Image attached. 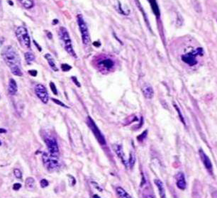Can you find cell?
I'll return each mask as SVG.
<instances>
[{
    "mask_svg": "<svg viewBox=\"0 0 217 198\" xmlns=\"http://www.w3.org/2000/svg\"><path fill=\"white\" fill-rule=\"evenodd\" d=\"M2 55L6 64L10 68L11 72L16 76H22L23 73L21 69L20 57L15 49L11 45H7L4 48Z\"/></svg>",
    "mask_w": 217,
    "mask_h": 198,
    "instance_id": "obj_1",
    "label": "cell"
},
{
    "mask_svg": "<svg viewBox=\"0 0 217 198\" xmlns=\"http://www.w3.org/2000/svg\"><path fill=\"white\" fill-rule=\"evenodd\" d=\"M58 35L65 50H66L71 56L76 58L77 55L75 52L73 47H72V41H71L68 30H67L65 27H60L58 31Z\"/></svg>",
    "mask_w": 217,
    "mask_h": 198,
    "instance_id": "obj_2",
    "label": "cell"
},
{
    "mask_svg": "<svg viewBox=\"0 0 217 198\" xmlns=\"http://www.w3.org/2000/svg\"><path fill=\"white\" fill-rule=\"evenodd\" d=\"M16 36L21 46L29 48L31 46V39L28 31L24 26H19L16 30Z\"/></svg>",
    "mask_w": 217,
    "mask_h": 198,
    "instance_id": "obj_3",
    "label": "cell"
},
{
    "mask_svg": "<svg viewBox=\"0 0 217 198\" xmlns=\"http://www.w3.org/2000/svg\"><path fill=\"white\" fill-rule=\"evenodd\" d=\"M42 160L44 166L50 171H56L60 166L58 157L56 156H51L46 153H43Z\"/></svg>",
    "mask_w": 217,
    "mask_h": 198,
    "instance_id": "obj_4",
    "label": "cell"
},
{
    "mask_svg": "<svg viewBox=\"0 0 217 198\" xmlns=\"http://www.w3.org/2000/svg\"><path fill=\"white\" fill-rule=\"evenodd\" d=\"M77 21H78V24L81 33L82 43L84 45H88L90 41V33H89L88 27L82 14H78L77 16Z\"/></svg>",
    "mask_w": 217,
    "mask_h": 198,
    "instance_id": "obj_5",
    "label": "cell"
},
{
    "mask_svg": "<svg viewBox=\"0 0 217 198\" xmlns=\"http://www.w3.org/2000/svg\"><path fill=\"white\" fill-rule=\"evenodd\" d=\"M87 123L89 128L91 129L92 132L93 133L94 136H95L96 140L98 141L99 143L101 144V145H106V142L105 138H104V136L103 134H102L101 131L99 130V128H98V126H96L95 122H94V120L92 119L90 116H87Z\"/></svg>",
    "mask_w": 217,
    "mask_h": 198,
    "instance_id": "obj_6",
    "label": "cell"
},
{
    "mask_svg": "<svg viewBox=\"0 0 217 198\" xmlns=\"http://www.w3.org/2000/svg\"><path fill=\"white\" fill-rule=\"evenodd\" d=\"M203 50L202 48H197V50L193 51L192 52H189L187 54L183 55L182 56V60L184 61L185 63L188 64L190 66H194V65L197 64V55H202Z\"/></svg>",
    "mask_w": 217,
    "mask_h": 198,
    "instance_id": "obj_7",
    "label": "cell"
},
{
    "mask_svg": "<svg viewBox=\"0 0 217 198\" xmlns=\"http://www.w3.org/2000/svg\"><path fill=\"white\" fill-rule=\"evenodd\" d=\"M45 143L48 147L49 154L51 156L58 157L59 147L56 138L54 137H51V136H46L45 138Z\"/></svg>",
    "mask_w": 217,
    "mask_h": 198,
    "instance_id": "obj_8",
    "label": "cell"
},
{
    "mask_svg": "<svg viewBox=\"0 0 217 198\" xmlns=\"http://www.w3.org/2000/svg\"><path fill=\"white\" fill-rule=\"evenodd\" d=\"M35 93L43 104H47L48 102L49 97L48 91H47L46 88L43 85H36L35 87Z\"/></svg>",
    "mask_w": 217,
    "mask_h": 198,
    "instance_id": "obj_9",
    "label": "cell"
},
{
    "mask_svg": "<svg viewBox=\"0 0 217 198\" xmlns=\"http://www.w3.org/2000/svg\"><path fill=\"white\" fill-rule=\"evenodd\" d=\"M199 153H200V156L201 158V160H202L203 164H204L205 168H206V170L209 172H212L213 170V166L212 161H211L210 158L208 157V156L205 153V152L202 149L199 150Z\"/></svg>",
    "mask_w": 217,
    "mask_h": 198,
    "instance_id": "obj_10",
    "label": "cell"
},
{
    "mask_svg": "<svg viewBox=\"0 0 217 198\" xmlns=\"http://www.w3.org/2000/svg\"><path fill=\"white\" fill-rule=\"evenodd\" d=\"M175 178H176L177 187L180 190H185L187 187V183L185 181V174L181 171L178 172L175 176Z\"/></svg>",
    "mask_w": 217,
    "mask_h": 198,
    "instance_id": "obj_11",
    "label": "cell"
},
{
    "mask_svg": "<svg viewBox=\"0 0 217 198\" xmlns=\"http://www.w3.org/2000/svg\"><path fill=\"white\" fill-rule=\"evenodd\" d=\"M114 150H115V152L116 153V155H117L120 158H121L122 163H123L124 165L125 166L126 168H127L128 166H129V163H128V161H126V160L125 155H124L122 146L121 145H119V144H115V145H114Z\"/></svg>",
    "mask_w": 217,
    "mask_h": 198,
    "instance_id": "obj_12",
    "label": "cell"
},
{
    "mask_svg": "<svg viewBox=\"0 0 217 198\" xmlns=\"http://www.w3.org/2000/svg\"><path fill=\"white\" fill-rule=\"evenodd\" d=\"M142 92L144 97L147 99H152L154 96V90L151 85H145L142 88Z\"/></svg>",
    "mask_w": 217,
    "mask_h": 198,
    "instance_id": "obj_13",
    "label": "cell"
},
{
    "mask_svg": "<svg viewBox=\"0 0 217 198\" xmlns=\"http://www.w3.org/2000/svg\"><path fill=\"white\" fill-rule=\"evenodd\" d=\"M99 65L100 66L103 67L104 68L106 69V70H110V69L114 68V62L111 58H105L102 60V61H100L99 63Z\"/></svg>",
    "mask_w": 217,
    "mask_h": 198,
    "instance_id": "obj_14",
    "label": "cell"
},
{
    "mask_svg": "<svg viewBox=\"0 0 217 198\" xmlns=\"http://www.w3.org/2000/svg\"><path fill=\"white\" fill-rule=\"evenodd\" d=\"M8 91L11 95H14L17 94L18 91V87L16 81L14 79L11 78L9 81V85H8Z\"/></svg>",
    "mask_w": 217,
    "mask_h": 198,
    "instance_id": "obj_15",
    "label": "cell"
},
{
    "mask_svg": "<svg viewBox=\"0 0 217 198\" xmlns=\"http://www.w3.org/2000/svg\"><path fill=\"white\" fill-rule=\"evenodd\" d=\"M154 183L156 185L157 188H158V191H159L160 195V197H162V198L165 197V187H164V185H163V182H162L160 180H159V179H155Z\"/></svg>",
    "mask_w": 217,
    "mask_h": 198,
    "instance_id": "obj_16",
    "label": "cell"
},
{
    "mask_svg": "<svg viewBox=\"0 0 217 198\" xmlns=\"http://www.w3.org/2000/svg\"><path fill=\"white\" fill-rule=\"evenodd\" d=\"M25 187L27 190L33 191L35 189V180L32 177L27 178L25 181Z\"/></svg>",
    "mask_w": 217,
    "mask_h": 198,
    "instance_id": "obj_17",
    "label": "cell"
},
{
    "mask_svg": "<svg viewBox=\"0 0 217 198\" xmlns=\"http://www.w3.org/2000/svg\"><path fill=\"white\" fill-rule=\"evenodd\" d=\"M44 57H45V58L47 60V61H48V64L50 66V68H52L54 71H58V68H57L56 63H55V60L53 59L52 55H51L50 54H49V53H46V54L44 55Z\"/></svg>",
    "mask_w": 217,
    "mask_h": 198,
    "instance_id": "obj_18",
    "label": "cell"
},
{
    "mask_svg": "<svg viewBox=\"0 0 217 198\" xmlns=\"http://www.w3.org/2000/svg\"><path fill=\"white\" fill-rule=\"evenodd\" d=\"M148 2L150 5H151V9L152 10H153V13H154V14L156 16L157 18H159L160 16V9L156 1H155V0H148Z\"/></svg>",
    "mask_w": 217,
    "mask_h": 198,
    "instance_id": "obj_19",
    "label": "cell"
},
{
    "mask_svg": "<svg viewBox=\"0 0 217 198\" xmlns=\"http://www.w3.org/2000/svg\"><path fill=\"white\" fill-rule=\"evenodd\" d=\"M116 193H117V195H119L120 197H122V198H130V197H131V196L130 195H129V193H128L127 192H126L125 190H124V188H122L121 187H116Z\"/></svg>",
    "mask_w": 217,
    "mask_h": 198,
    "instance_id": "obj_20",
    "label": "cell"
},
{
    "mask_svg": "<svg viewBox=\"0 0 217 198\" xmlns=\"http://www.w3.org/2000/svg\"><path fill=\"white\" fill-rule=\"evenodd\" d=\"M26 9H31L33 6V0H19Z\"/></svg>",
    "mask_w": 217,
    "mask_h": 198,
    "instance_id": "obj_21",
    "label": "cell"
},
{
    "mask_svg": "<svg viewBox=\"0 0 217 198\" xmlns=\"http://www.w3.org/2000/svg\"><path fill=\"white\" fill-rule=\"evenodd\" d=\"M24 57H25L26 60V62L28 63H31V62H33V60H35V59L34 54L31 52L25 53Z\"/></svg>",
    "mask_w": 217,
    "mask_h": 198,
    "instance_id": "obj_22",
    "label": "cell"
},
{
    "mask_svg": "<svg viewBox=\"0 0 217 198\" xmlns=\"http://www.w3.org/2000/svg\"><path fill=\"white\" fill-rule=\"evenodd\" d=\"M136 163V156L134 155L133 152H131L129 156V160L128 161V163H129V166L131 168H132L134 166V164Z\"/></svg>",
    "mask_w": 217,
    "mask_h": 198,
    "instance_id": "obj_23",
    "label": "cell"
},
{
    "mask_svg": "<svg viewBox=\"0 0 217 198\" xmlns=\"http://www.w3.org/2000/svg\"><path fill=\"white\" fill-rule=\"evenodd\" d=\"M173 106H174V107L175 108V110H177V113H178L179 117V119H180L181 122H182L183 124H184L185 126H186V123H185V118H184V116H183V115L182 114V112H181V111H180V110H179V108L178 107V106H177L176 104H175V103H174V104H173Z\"/></svg>",
    "mask_w": 217,
    "mask_h": 198,
    "instance_id": "obj_24",
    "label": "cell"
},
{
    "mask_svg": "<svg viewBox=\"0 0 217 198\" xmlns=\"http://www.w3.org/2000/svg\"><path fill=\"white\" fill-rule=\"evenodd\" d=\"M147 135H148V130H145L141 134H140L139 136H138L137 140L140 142H142L143 140H145V138H146Z\"/></svg>",
    "mask_w": 217,
    "mask_h": 198,
    "instance_id": "obj_25",
    "label": "cell"
},
{
    "mask_svg": "<svg viewBox=\"0 0 217 198\" xmlns=\"http://www.w3.org/2000/svg\"><path fill=\"white\" fill-rule=\"evenodd\" d=\"M51 100H52V101H53V102H55L56 104H58V105H59V106L62 107H64V108H66V109H68V108H69V107L67 106L66 104H64V103L62 102H61V101H60V100H57V99L52 98V99H51Z\"/></svg>",
    "mask_w": 217,
    "mask_h": 198,
    "instance_id": "obj_26",
    "label": "cell"
},
{
    "mask_svg": "<svg viewBox=\"0 0 217 198\" xmlns=\"http://www.w3.org/2000/svg\"><path fill=\"white\" fill-rule=\"evenodd\" d=\"M14 174L15 177L17 178V179H21L22 178V173L19 169H17V168H15L14 170Z\"/></svg>",
    "mask_w": 217,
    "mask_h": 198,
    "instance_id": "obj_27",
    "label": "cell"
},
{
    "mask_svg": "<svg viewBox=\"0 0 217 198\" xmlns=\"http://www.w3.org/2000/svg\"><path fill=\"white\" fill-rule=\"evenodd\" d=\"M50 90L53 92V94H54L55 95H58V90H57L56 86L53 82H50Z\"/></svg>",
    "mask_w": 217,
    "mask_h": 198,
    "instance_id": "obj_28",
    "label": "cell"
},
{
    "mask_svg": "<svg viewBox=\"0 0 217 198\" xmlns=\"http://www.w3.org/2000/svg\"><path fill=\"white\" fill-rule=\"evenodd\" d=\"M61 68H62V70L65 71V72H68V71L70 70L71 69H72V67H71L70 65L66 64V63H64V64L61 65Z\"/></svg>",
    "mask_w": 217,
    "mask_h": 198,
    "instance_id": "obj_29",
    "label": "cell"
},
{
    "mask_svg": "<svg viewBox=\"0 0 217 198\" xmlns=\"http://www.w3.org/2000/svg\"><path fill=\"white\" fill-rule=\"evenodd\" d=\"M40 185H41V187L42 188H46V187H48V186L49 185V183L47 180L43 179V180H41L40 182Z\"/></svg>",
    "mask_w": 217,
    "mask_h": 198,
    "instance_id": "obj_30",
    "label": "cell"
},
{
    "mask_svg": "<svg viewBox=\"0 0 217 198\" xmlns=\"http://www.w3.org/2000/svg\"><path fill=\"white\" fill-rule=\"evenodd\" d=\"M71 79H72V82H73L75 83V85H76L78 87V88H80V86H81V85H80V83L78 82V78H76V77H75V76H72V78H71Z\"/></svg>",
    "mask_w": 217,
    "mask_h": 198,
    "instance_id": "obj_31",
    "label": "cell"
},
{
    "mask_svg": "<svg viewBox=\"0 0 217 198\" xmlns=\"http://www.w3.org/2000/svg\"><path fill=\"white\" fill-rule=\"evenodd\" d=\"M21 187V184L20 183H15L14 185H13V189L16 191L19 190Z\"/></svg>",
    "mask_w": 217,
    "mask_h": 198,
    "instance_id": "obj_32",
    "label": "cell"
},
{
    "mask_svg": "<svg viewBox=\"0 0 217 198\" xmlns=\"http://www.w3.org/2000/svg\"><path fill=\"white\" fill-rule=\"evenodd\" d=\"M92 185H93L94 186V187H95V188H96V189H97L99 191H100V192H102V189L101 188V187H100V186L98 184L96 183V182L92 181Z\"/></svg>",
    "mask_w": 217,
    "mask_h": 198,
    "instance_id": "obj_33",
    "label": "cell"
},
{
    "mask_svg": "<svg viewBox=\"0 0 217 198\" xmlns=\"http://www.w3.org/2000/svg\"><path fill=\"white\" fill-rule=\"evenodd\" d=\"M68 177H69V178H70V182H71V183H72V186H74L75 185V183H76V181H75V178L73 177V176H72V175H69Z\"/></svg>",
    "mask_w": 217,
    "mask_h": 198,
    "instance_id": "obj_34",
    "label": "cell"
},
{
    "mask_svg": "<svg viewBox=\"0 0 217 198\" xmlns=\"http://www.w3.org/2000/svg\"><path fill=\"white\" fill-rule=\"evenodd\" d=\"M29 73H30V75H32V76H33V77H35V76H36V75H37V73H37V71H36V70H29Z\"/></svg>",
    "mask_w": 217,
    "mask_h": 198,
    "instance_id": "obj_35",
    "label": "cell"
},
{
    "mask_svg": "<svg viewBox=\"0 0 217 198\" xmlns=\"http://www.w3.org/2000/svg\"><path fill=\"white\" fill-rule=\"evenodd\" d=\"M7 133V130L5 128H0V134H5Z\"/></svg>",
    "mask_w": 217,
    "mask_h": 198,
    "instance_id": "obj_36",
    "label": "cell"
},
{
    "mask_svg": "<svg viewBox=\"0 0 217 198\" xmlns=\"http://www.w3.org/2000/svg\"><path fill=\"white\" fill-rule=\"evenodd\" d=\"M4 41H4L3 39H0V48H1V47L3 45Z\"/></svg>",
    "mask_w": 217,
    "mask_h": 198,
    "instance_id": "obj_37",
    "label": "cell"
},
{
    "mask_svg": "<svg viewBox=\"0 0 217 198\" xmlns=\"http://www.w3.org/2000/svg\"><path fill=\"white\" fill-rule=\"evenodd\" d=\"M48 34H47V36H48L49 39H52V35H51V33L49 32V31H48Z\"/></svg>",
    "mask_w": 217,
    "mask_h": 198,
    "instance_id": "obj_38",
    "label": "cell"
},
{
    "mask_svg": "<svg viewBox=\"0 0 217 198\" xmlns=\"http://www.w3.org/2000/svg\"><path fill=\"white\" fill-rule=\"evenodd\" d=\"M33 42H34V43H35V45H37V47H38V50L41 51V48H40V47H39V45H38V43H37L36 42H35V41H33Z\"/></svg>",
    "mask_w": 217,
    "mask_h": 198,
    "instance_id": "obj_39",
    "label": "cell"
},
{
    "mask_svg": "<svg viewBox=\"0 0 217 198\" xmlns=\"http://www.w3.org/2000/svg\"><path fill=\"white\" fill-rule=\"evenodd\" d=\"M93 197H100L97 195H93Z\"/></svg>",
    "mask_w": 217,
    "mask_h": 198,
    "instance_id": "obj_40",
    "label": "cell"
},
{
    "mask_svg": "<svg viewBox=\"0 0 217 198\" xmlns=\"http://www.w3.org/2000/svg\"><path fill=\"white\" fill-rule=\"evenodd\" d=\"M2 145V143H1V141H0V146H1Z\"/></svg>",
    "mask_w": 217,
    "mask_h": 198,
    "instance_id": "obj_41",
    "label": "cell"
},
{
    "mask_svg": "<svg viewBox=\"0 0 217 198\" xmlns=\"http://www.w3.org/2000/svg\"><path fill=\"white\" fill-rule=\"evenodd\" d=\"M0 2H1V0H0Z\"/></svg>",
    "mask_w": 217,
    "mask_h": 198,
    "instance_id": "obj_42",
    "label": "cell"
}]
</instances>
